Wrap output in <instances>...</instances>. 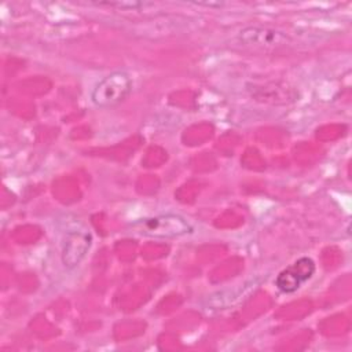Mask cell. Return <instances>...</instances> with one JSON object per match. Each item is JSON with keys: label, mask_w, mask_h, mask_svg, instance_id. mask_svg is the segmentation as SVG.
I'll return each mask as SVG.
<instances>
[{"label": "cell", "mask_w": 352, "mask_h": 352, "mask_svg": "<svg viewBox=\"0 0 352 352\" xmlns=\"http://www.w3.org/2000/svg\"><path fill=\"white\" fill-rule=\"evenodd\" d=\"M129 227L131 230H133L140 235L151 236V238H162V239L179 238L192 231L191 224L184 217L173 213L139 219L131 223Z\"/></svg>", "instance_id": "6da1fadb"}, {"label": "cell", "mask_w": 352, "mask_h": 352, "mask_svg": "<svg viewBox=\"0 0 352 352\" xmlns=\"http://www.w3.org/2000/svg\"><path fill=\"white\" fill-rule=\"evenodd\" d=\"M132 92V78L126 72L117 70L103 77L92 89L91 100L100 109L122 103Z\"/></svg>", "instance_id": "7a4b0ae2"}, {"label": "cell", "mask_w": 352, "mask_h": 352, "mask_svg": "<svg viewBox=\"0 0 352 352\" xmlns=\"http://www.w3.org/2000/svg\"><path fill=\"white\" fill-rule=\"evenodd\" d=\"M315 274V263L309 257H301L279 272L275 279L276 287L282 293H294L302 283L309 280Z\"/></svg>", "instance_id": "277c9868"}, {"label": "cell", "mask_w": 352, "mask_h": 352, "mask_svg": "<svg viewBox=\"0 0 352 352\" xmlns=\"http://www.w3.org/2000/svg\"><path fill=\"white\" fill-rule=\"evenodd\" d=\"M91 243L92 235L88 231H69L62 246V264L69 270L76 268L87 256Z\"/></svg>", "instance_id": "5b68a950"}, {"label": "cell", "mask_w": 352, "mask_h": 352, "mask_svg": "<svg viewBox=\"0 0 352 352\" xmlns=\"http://www.w3.org/2000/svg\"><path fill=\"white\" fill-rule=\"evenodd\" d=\"M238 41L248 47L254 48H279L290 43V37L280 30L263 26H248L239 30Z\"/></svg>", "instance_id": "3957f363"}]
</instances>
